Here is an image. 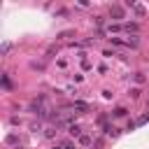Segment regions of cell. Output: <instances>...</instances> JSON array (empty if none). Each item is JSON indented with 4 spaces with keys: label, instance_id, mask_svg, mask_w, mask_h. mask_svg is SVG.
I'll list each match as a JSON object with an SVG mask.
<instances>
[{
    "label": "cell",
    "instance_id": "1",
    "mask_svg": "<svg viewBox=\"0 0 149 149\" xmlns=\"http://www.w3.org/2000/svg\"><path fill=\"white\" fill-rule=\"evenodd\" d=\"M109 12H112V16H114V19H123V9H121V7H116V5H114Z\"/></svg>",
    "mask_w": 149,
    "mask_h": 149
},
{
    "label": "cell",
    "instance_id": "2",
    "mask_svg": "<svg viewBox=\"0 0 149 149\" xmlns=\"http://www.w3.org/2000/svg\"><path fill=\"white\" fill-rule=\"evenodd\" d=\"M2 86H5V88H12V84H9V77H7V74H2Z\"/></svg>",
    "mask_w": 149,
    "mask_h": 149
},
{
    "label": "cell",
    "instance_id": "3",
    "mask_svg": "<svg viewBox=\"0 0 149 149\" xmlns=\"http://www.w3.org/2000/svg\"><path fill=\"white\" fill-rule=\"evenodd\" d=\"M114 116H126V109H123V107H116V109H114Z\"/></svg>",
    "mask_w": 149,
    "mask_h": 149
},
{
    "label": "cell",
    "instance_id": "4",
    "mask_svg": "<svg viewBox=\"0 0 149 149\" xmlns=\"http://www.w3.org/2000/svg\"><path fill=\"white\" fill-rule=\"evenodd\" d=\"M79 133H81L79 126H70V135H79Z\"/></svg>",
    "mask_w": 149,
    "mask_h": 149
}]
</instances>
